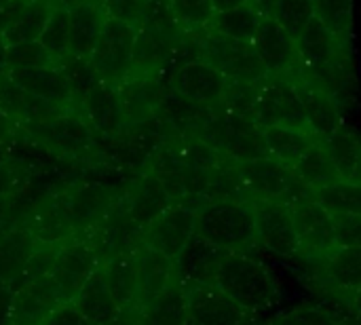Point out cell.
Segmentation results:
<instances>
[{
    "instance_id": "obj_49",
    "label": "cell",
    "mask_w": 361,
    "mask_h": 325,
    "mask_svg": "<svg viewBox=\"0 0 361 325\" xmlns=\"http://www.w3.org/2000/svg\"><path fill=\"white\" fill-rule=\"evenodd\" d=\"M57 252H59V245H44V243H38L30 262H27V269L23 273V279L19 283V288L23 286H30V283H36V281H42V279H49L53 275V266H55V258H57Z\"/></svg>"
},
{
    "instance_id": "obj_30",
    "label": "cell",
    "mask_w": 361,
    "mask_h": 325,
    "mask_svg": "<svg viewBox=\"0 0 361 325\" xmlns=\"http://www.w3.org/2000/svg\"><path fill=\"white\" fill-rule=\"evenodd\" d=\"M8 76L27 93L57 106V108H78L63 76L57 72L55 66L42 68H27V70H13Z\"/></svg>"
},
{
    "instance_id": "obj_19",
    "label": "cell",
    "mask_w": 361,
    "mask_h": 325,
    "mask_svg": "<svg viewBox=\"0 0 361 325\" xmlns=\"http://www.w3.org/2000/svg\"><path fill=\"white\" fill-rule=\"evenodd\" d=\"M123 205L131 220L144 231L173 205V199L169 197L159 176H154L152 171H142L133 176L125 186Z\"/></svg>"
},
{
    "instance_id": "obj_4",
    "label": "cell",
    "mask_w": 361,
    "mask_h": 325,
    "mask_svg": "<svg viewBox=\"0 0 361 325\" xmlns=\"http://www.w3.org/2000/svg\"><path fill=\"white\" fill-rule=\"evenodd\" d=\"M127 184L129 182L106 180L91 165H85L80 180L68 188V207L78 239H87L104 222L121 201Z\"/></svg>"
},
{
    "instance_id": "obj_24",
    "label": "cell",
    "mask_w": 361,
    "mask_h": 325,
    "mask_svg": "<svg viewBox=\"0 0 361 325\" xmlns=\"http://www.w3.org/2000/svg\"><path fill=\"white\" fill-rule=\"evenodd\" d=\"M70 108H57L25 89H21L8 72L0 76V112L6 114L19 129H25L30 125H36L40 121H47L49 116L63 112Z\"/></svg>"
},
{
    "instance_id": "obj_14",
    "label": "cell",
    "mask_w": 361,
    "mask_h": 325,
    "mask_svg": "<svg viewBox=\"0 0 361 325\" xmlns=\"http://www.w3.org/2000/svg\"><path fill=\"white\" fill-rule=\"evenodd\" d=\"M197 211L199 209L190 205L173 203L150 226L144 228V245L176 260L178 254L197 235Z\"/></svg>"
},
{
    "instance_id": "obj_34",
    "label": "cell",
    "mask_w": 361,
    "mask_h": 325,
    "mask_svg": "<svg viewBox=\"0 0 361 325\" xmlns=\"http://www.w3.org/2000/svg\"><path fill=\"white\" fill-rule=\"evenodd\" d=\"M328 157L345 182L361 184V137L360 133L347 125H341L328 140H324Z\"/></svg>"
},
{
    "instance_id": "obj_29",
    "label": "cell",
    "mask_w": 361,
    "mask_h": 325,
    "mask_svg": "<svg viewBox=\"0 0 361 325\" xmlns=\"http://www.w3.org/2000/svg\"><path fill=\"white\" fill-rule=\"evenodd\" d=\"M36 245L38 241L23 224L11 226L0 233V281L13 292L19 290V283Z\"/></svg>"
},
{
    "instance_id": "obj_5",
    "label": "cell",
    "mask_w": 361,
    "mask_h": 325,
    "mask_svg": "<svg viewBox=\"0 0 361 325\" xmlns=\"http://www.w3.org/2000/svg\"><path fill=\"white\" fill-rule=\"evenodd\" d=\"M237 167H239L245 195L254 203L273 201V203L296 205L313 197V190L296 176L294 167L269 154L245 161V163H237Z\"/></svg>"
},
{
    "instance_id": "obj_33",
    "label": "cell",
    "mask_w": 361,
    "mask_h": 325,
    "mask_svg": "<svg viewBox=\"0 0 361 325\" xmlns=\"http://www.w3.org/2000/svg\"><path fill=\"white\" fill-rule=\"evenodd\" d=\"M99 273L104 277L106 288L110 290L112 298L123 311H135L137 309V271H135V254L131 256H116L106 260L99 266Z\"/></svg>"
},
{
    "instance_id": "obj_47",
    "label": "cell",
    "mask_w": 361,
    "mask_h": 325,
    "mask_svg": "<svg viewBox=\"0 0 361 325\" xmlns=\"http://www.w3.org/2000/svg\"><path fill=\"white\" fill-rule=\"evenodd\" d=\"M55 59L53 55L38 42H19V44H8L6 51V70H27V68H42V66H53Z\"/></svg>"
},
{
    "instance_id": "obj_20",
    "label": "cell",
    "mask_w": 361,
    "mask_h": 325,
    "mask_svg": "<svg viewBox=\"0 0 361 325\" xmlns=\"http://www.w3.org/2000/svg\"><path fill=\"white\" fill-rule=\"evenodd\" d=\"M23 226L38 243L44 245H63L74 239L76 233L68 207V188L40 201L25 218Z\"/></svg>"
},
{
    "instance_id": "obj_50",
    "label": "cell",
    "mask_w": 361,
    "mask_h": 325,
    "mask_svg": "<svg viewBox=\"0 0 361 325\" xmlns=\"http://www.w3.org/2000/svg\"><path fill=\"white\" fill-rule=\"evenodd\" d=\"M110 19L125 21L135 30L144 23L150 0H99Z\"/></svg>"
},
{
    "instance_id": "obj_51",
    "label": "cell",
    "mask_w": 361,
    "mask_h": 325,
    "mask_svg": "<svg viewBox=\"0 0 361 325\" xmlns=\"http://www.w3.org/2000/svg\"><path fill=\"white\" fill-rule=\"evenodd\" d=\"M334 247H361V216L332 214Z\"/></svg>"
},
{
    "instance_id": "obj_43",
    "label": "cell",
    "mask_w": 361,
    "mask_h": 325,
    "mask_svg": "<svg viewBox=\"0 0 361 325\" xmlns=\"http://www.w3.org/2000/svg\"><path fill=\"white\" fill-rule=\"evenodd\" d=\"M258 93H260V82L226 80V89H224V95H222V102H220L218 110L233 112V114H239V116L256 121Z\"/></svg>"
},
{
    "instance_id": "obj_28",
    "label": "cell",
    "mask_w": 361,
    "mask_h": 325,
    "mask_svg": "<svg viewBox=\"0 0 361 325\" xmlns=\"http://www.w3.org/2000/svg\"><path fill=\"white\" fill-rule=\"evenodd\" d=\"M214 110L184 97L182 93L167 89L154 116L169 131V135H197L209 121Z\"/></svg>"
},
{
    "instance_id": "obj_59",
    "label": "cell",
    "mask_w": 361,
    "mask_h": 325,
    "mask_svg": "<svg viewBox=\"0 0 361 325\" xmlns=\"http://www.w3.org/2000/svg\"><path fill=\"white\" fill-rule=\"evenodd\" d=\"M6 51H8V44H6L4 36L0 34V76L8 72L6 70Z\"/></svg>"
},
{
    "instance_id": "obj_57",
    "label": "cell",
    "mask_w": 361,
    "mask_h": 325,
    "mask_svg": "<svg viewBox=\"0 0 361 325\" xmlns=\"http://www.w3.org/2000/svg\"><path fill=\"white\" fill-rule=\"evenodd\" d=\"M252 0H214V6H216V13H222V11H231V8H237L241 4H247Z\"/></svg>"
},
{
    "instance_id": "obj_42",
    "label": "cell",
    "mask_w": 361,
    "mask_h": 325,
    "mask_svg": "<svg viewBox=\"0 0 361 325\" xmlns=\"http://www.w3.org/2000/svg\"><path fill=\"white\" fill-rule=\"evenodd\" d=\"M313 197L330 211V214H347L361 216V184L338 180L330 186L317 188Z\"/></svg>"
},
{
    "instance_id": "obj_36",
    "label": "cell",
    "mask_w": 361,
    "mask_h": 325,
    "mask_svg": "<svg viewBox=\"0 0 361 325\" xmlns=\"http://www.w3.org/2000/svg\"><path fill=\"white\" fill-rule=\"evenodd\" d=\"M264 142H267L269 157L294 167L322 140H317L307 129L273 125V127H264Z\"/></svg>"
},
{
    "instance_id": "obj_13",
    "label": "cell",
    "mask_w": 361,
    "mask_h": 325,
    "mask_svg": "<svg viewBox=\"0 0 361 325\" xmlns=\"http://www.w3.org/2000/svg\"><path fill=\"white\" fill-rule=\"evenodd\" d=\"M254 51L264 63L271 76H296L300 74V57L296 38H292L273 15H262L256 36L252 40Z\"/></svg>"
},
{
    "instance_id": "obj_48",
    "label": "cell",
    "mask_w": 361,
    "mask_h": 325,
    "mask_svg": "<svg viewBox=\"0 0 361 325\" xmlns=\"http://www.w3.org/2000/svg\"><path fill=\"white\" fill-rule=\"evenodd\" d=\"M267 325H347L338 315H334L328 309L322 307H296L292 311H286L281 315H277L273 321Z\"/></svg>"
},
{
    "instance_id": "obj_6",
    "label": "cell",
    "mask_w": 361,
    "mask_h": 325,
    "mask_svg": "<svg viewBox=\"0 0 361 325\" xmlns=\"http://www.w3.org/2000/svg\"><path fill=\"white\" fill-rule=\"evenodd\" d=\"M197 135L235 163H245L269 154L264 129L254 118H245L233 112L214 110Z\"/></svg>"
},
{
    "instance_id": "obj_17",
    "label": "cell",
    "mask_w": 361,
    "mask_h": 325,
    "mask_svg": "<svg viewBox=\"0 0 361 325\" xmlns=\"http://www.w3.org/2000/svg\"><path fill=\"white\" fill-rule=\"evenodd\" d=\"M292 214L300 241V254L311 260H322L334 247L332 214L315 197L292 205Z\"/></svg>"
},
{
    "instance_id": "obj_3",
    "label": "cell",
    "mask_w": 361,
    "mask_h": 325,
    "mask_svg": "<svg viewBox=\"0 0 361 325\" xmlns=\"http://www.w3.org/2000/svg\"><path fill=\"white\" fill-rule=\"evenodd\" d=\"M19 131L34 144H38L42 150L61 161L91 163L97 154L99 135L89 127L78 108L57 112L47 121H40Z\"/></svg>"
},
{
    "instance_id": "obj_27",
    "label": "cell",
    "mask_w": 361,
    "mask_h": 325,
    "mask_svg": "<svg viewBox=\"0 0 361 325\" xmlns=\"http://www.w3.org/2000/svg\"><path fill=\"white\" fill-rule=\"evenodd\" d=\"M70 8V55L91 57L106 25V11L99 0H68Z\"/></svg>"
},
{
    "instance_id": "obj_45",
    "label": "cell",
    "mask_w": 361,
    "mask_h": 325,
    "mask_svg": "<svg viewBox=\"0 0 361 325\" xmlns=\"http://www.w3.org/2000/svg\"><path fill=\"white\" fill-rule=\"evenodd\" d=\"M271 15L292 38H298L302 30L315 19V2L313 0H277Z\"/></svg>"
},
{
    "instance_id": "obj_9",
    "label": "cell",
    "mask_w": 361,
    "mask_h": 325,
    "mask_svg": "<svg viewBox=\"0 0 361 325\" xmlns=\"http://www.w3.org/2000/svg\"><path fill=\"white\" fill-rule=\"evenodd\" d=\"M256 121L258 125L273 127V125H286L296 129H309L300 104V95L296 89L294 76H267L260 82L258 93V108H256Z\"/></svg>"
},
{
    "instance_id": "obj_35",
    "label": "cell",
    "mask_w": 361,
    "mask_h": 325,
    "mask_svg": "<svg viewBox=\"0 0 361 325\" xmlns=\"http://www.w3.org/2000/svg\"><path fill=\"white\" fill-rule=\"evenodd\" d=\"M137 325H190L184 286L173 279L163 294L140 311Z\"/></svg>"
},
{
    "instance_id": "obj_55",
    "label": "cell",
    "mask_w": 361,
    "mask_h": 325,
    "mask_svg": "<svg viewBox=\"0 0 361 325\" xmlns=\"http://www.w3.org/2000/svg\"><path fill=\"white\" fill-rule=\"evenodd\" d=\"M19 4H21V0H0V34L6 30V25L15 17Z\"/></svg>"
},
{
    "instance_id": "obj_12",
    "label": "cell",
    "mask_w": 361,
    "mask_h": 325,
    "mask_svg": "<svg viewBox=\"0 0 361 325\" xmlns=\"http://www.w3.org/2000/svg\"><path fill=\"white\" fill-rule=\"evenodd\" d=\"M99 258V266L116 256H131L144 245V231L131 220L121 201L104 218V222L87 237Z\"/></svg>"
},
{
    "instance_id": "obj_15",
    "label": "cell",
    "mask_w": 361,
    "mask_h": 325,
    "mask_svg": "<svg viewBox=\"0 0 361 325\" xmlns=\"http://www.w3.org/2000/svg\"><path fill=\"white\" fill-rule=\"evenodd\" d=\"M190 325H250L254 315L231 300L218 286H184Z\"/></svg>"
},
{
    "instance_id": "obj_53",
    "label": "cell",
    "mask_w": 361,
    "mask_h": 325,
    "mask_svg": "<svg viewBox=\"0 0 361 325\" xmlns=\"http://www.w3.org/2000/svg\"><path fill=\"white\" fill-rule=\"evenodd\" d=\"M40 325H89L74 305H59Z\"/></svg>"
},
{
    "instance_id": "obj_11",
    "label": "cell",
    "mask_w": 361,
    "mask_h": 325,
    "mask_svg": "<svg viewBox=\"0 0 361 325\" xmlns=\"http://www.w3.org/2000/svg\"><path fill=\"white\" fill-rule=\"evenodd\" d=\"M256 228H258V247L271 252L279 258L300 256V241L294 224L292 205L256 201Z\"/></svg>"
},
{
    "instance_id": "obj_21",
    "label": "cell",
    "mask_w": 361,
    "mask_h": 325,
    "mask_svg": "<svg viewBox=\"0 0 361 325\" xmlns=\"http://www.w3.org/2000/svg\"><path fill=\"white\" fill-rule=\"evenodd\" d=\"M76 106H78L80 114L85 116V121L89 123V127L99 137L118 135L127 127L123 106H121L118 87H114V85L99 82Z\"/></svg>"
},
{
    "instance_id": "obj_23",
    "label": "cell",
    "mask_w": 361,
    "mask_h": 325,
    "mask_svg": "<svg viewBox=\"0 0 361 325\" xmlns=\"http://www.w3.org/2000/svg\"><path fill=\"white\" fill-rule=\"evenodd\" d=\"M169 82L159 76H129L118 85L121 106L127 125L144 123L154 116Z\"/></svg>"
},
{
    "instance_id": "obj_8",
    "label": "cell",
    "mask_w": 361,
    "mask_h": 325,
    "mask_svg": "<svg viewBox=\"0 0 361 325\" xmlns=\"http://www.w3.org/2000/svg\"><path fill=\"white\" fill-rule=\"evenodd\" d=\"M133 44H135V27L125 21L108 17L99 34V40L89 57L102 82L118 87L131 76Z\"/></svg>"
},
{
    "instance_id": "obj_46",
    "label": "cell",
    "mask_w": 361,
    "mask_h": 325,
    "mask_svg": "<svg viewBox=\"0 0 361 325\" xmlns=\"http://www.w3.org/2000/svg\"><path fill=\"white\" fill-rule=\"evenodd\" d=\"M315 17L341 40H349L353 27V0H313Z\"/></svg>"
},
{
    "instance_id": "obj_38",
    "label": "cell",
    "mask_w": 361,
    "mask_h": 325,
    "mask_svg": "<svg viewBox=\"0 0 361 325\" xmlns=\"http://www.w3.org/2000/svg\"><path fill=\"white\" fill-rule=\"evenodd\" d=\"M260 17H262V13L252 2H247V4H241L237 8L216 13L212 23L207 25V30H212L220 36H226L231 40L252 44L256 30H258V23H260Z\"/></svg>"
},
{
    "instance_id": "obj_54",
    "label": "cell",
    "mask_w": 361,
    "mask_h": 325,
    "mask_svg": "<svg viewBox=\"0 0 361 325\" xmlns=\"http://www.w3.org/2000/svg\"><path fill=\"white\" fill-rule=\"evenodd\" d=\"M19 137V127L6 116L0 112V144H8L13 146Z\"/></svg>"
},
{
    "instance_id": "obj_2",
    "label": "cell",
    "mask_w": 361,
    "mask_h": 325,
    "mask_svg": "<svg viewBox=\"0 0 361 325\" xmlns=\"http://www.w3.org/2000/svg\"><path fill=\"white\" fill-rule=\"evenodd\" d=\"M216 286L250 315H258L279 302V286L273 273L250 254L226 252Z\"/></svg>"
},
{
    "instance_id": "obj_41",
    "label": "cell",
    "mask_w": 361,
    "mask_h": 325,
    "mask_svg": "<svg viewBox=\"0 0 361 325\" xmlns=\"http://www.w3.org/2000/svg\"><path fill=\"white\" fill-rule=\"evenodd\" d=\"M38 42L53 55L55 61L70 53V8H68V0H53L49 21L44 25Z\"/></svg>"
},
{
    "instance_id": "obj_56",
    "label": "cell",
    "mask_w": 361,
    "mask_h": 325,
    "mask_svg": "<svg viewBox=\"0 0 361 325\" xmlns=\"http://www.w3.org/2000/svg\"><path fill=\"white\" fill-rule=\"evenodd\" d=\"M347 300H349V309H351V315L355 319V325H361V290L357 294L349 296Z\"/></svg>"
},
{
    "instance_id": "obj_7",
    "label": "cell",
    "mask_w": 361,
    "mask_h": 325,
    "mask_svg": "<svg viewBox=\"0 0 361 325\" xmlns=\"http://www.w3.org/2000/svg\"><path fill=\"white\" fill-rule=\"evenodd\" d=\"M197 38L201 44V59L220 70L228 80L262 82L269 76L264 63L260 61L252 44L231 40L207 27L197 32Z\"/></svg>"
},
{
    "instance_id": "obj_44",
    "label": "cell",
    "mask_w": 361,
    "mask_h": 325,
    "mask_svg": "<svg viewBox=\"0 0 361 325\" xmlns=\"http://www.w3.org/2000/svg\"><path fill=\"white\" fill-rule=\"evenodd\" d=\"M167 2L176 23L188 34H197L205 30L216 15L214 0H167Z\"/></svg>"
},
{
    "instance_id": "obj_58",
    "label": "cell",
    "mask_w": 361,
    "mask_h": 325,
    "mask_svg": "<svg viewBox=\"0 0 361 325\" xmlns=\"http://www.w3.org/2000/svg\"><path fill=\"white\" fill-rule=\"evenodd\" d=\"M8 199L11 197H0V233L8 228Z\"/></svg>"
},
{
    "instance_id": "obj_16",
    "label": "cell",
    "mask_w": 361,
    "mask_h": 325,
    "mask_svg": "<svg viewBox=\"0 0 361 325\" xmlns=\"http://www.w3.org/2000/svg\"><path fill=\"white\" fill-rule=\"evenodd\" d=\"M296 89L300 95V104H302V112H305V121L311 129V133L317 140H328L343 123V104L341 99L328 91L326 87L317 85L315 80L296 74Z\"/></svg>"
},
{
    "instance_id": "obj_10",
    "label": "cell",
    "mask_w": 361,
    "mask_h": 325,
    "mask_svg": "<svg viewBox=\"0 0 361 325\" xmlns=\"http://www.w3.org/2000/svg\"><path fill=\"white\" fill-rule=\"evenodd\" d=\"M99 271V258L93 245L87 239H70L59 245L55 266H53V283L61 305H72L80 294L85 283Z\"/></svg>"
},
{
    "instance_id": "obj_60",
    "label": "cell",
    "mask_w": 361,
    "mask_h": 325,
    "mask_svg": "<svg viewBox=\"0 0 361 325\" xmlns=\"http://www.w3.org/2000/svg\"><path fill=\"white\" fill-rule=\"evenodd\" d=\"M13 159V146L8 144H0V163H6Z\"/></svg>"
},
{
    "instance_id": "obj_32",
    "label": "cell",
    "mask_w": 361,
    "mask_h": 325,
    "mask_svg": "<svg viewBox=\"0 0 361 325\" xmlns=\"http://www.w3.org/2000/svg\"><path fill=\"white\" fill-rule=\"evenodd\" d=\"M72 305L78 309V313L87 319L89 325H118L121 321V307L106 288L99 271L85 283V288L80 290Z\"/></svg>"
},
{
    "instance_id": "obj_1",
    "label": "cell",
    "mask_w": 361,
    "mask_h": 325,
    "mask_svg": "<svg viewBox=\"0 0 361 325\" xmlns=\"http://www.w3.org/2000/svg\"><path fill=\"white\" fill-rule=\"evenodd\" d=\"M197 237L224 250L250 254L258 247L256 205L247 199L205 201L197 211Z\"/></svg>"
},
{
    "instance_id": "obj_37",
    "label": "cell",
    "mask_w": 361,
    "mask_h": 325,
    "mask_svg": "<svg viewBox=\"0 0 361 325\" xmlns=\"http://www.w3.org/2000/svg\"><path fill=\"white\" fill-rule=\"evenodd\" d=\"M51 8H53V2L49 0H21L15 17L2 32L6 44L38 40L49 21Z\"/></svg>"
},
{
    "instance_id": "obj_31",
    "label": "cell",
    "mask_w": 361,
    "mask_h": 325,
    "mask_svg": "<svg viewBox=\"0 0 361 325\" xmlns=\"http://www.w3.org/2000/svg\"><path fill=\"white\" fill-rule=\"evenodd\" d=\"M328 286L345 298L361 290V247H332L324 258Z\"/></svg>"
},
{
    "instance_id": "obj_18",
    "label": "cell",
    "mask_w": 361,
    "mask_h": 325,
    "mask_svg": "<svg viewBox=\"0 0 361 325\" xmlns=\"http://www.w3.org/2000/svg\"><path fill=\"white\" fill-rule=\"evenodd\" d=\"M226 76L216 70L212 63H207L205 59H195L184 63L182 68H178L171 76H169V89L182 93L184 97L209 108V110H218L224 89H226Z\"/></svg>"
},
{
    "instance_id": "obj_26",
    "label": "cell",
    "mask_w": 361,
    "mask_h": 325,
    "mask_svg": "<svg viewBox=\"0 0 361 325\" xmlns=\"http://www.w3.org/2000/svg\"><path fill=\"white\" fill-rule=\"evenodd\" d=\"M137 271V309L142 311L159 294H163L176 279V262L165 254L142 245L135 252Z\"/></svg>"
},
{
    "instance_id": "obj_25",
    "label": "cell",
    "mask_w": 361,
    "mask_h": 325,
    "mask_svg": "<svg viewBox=\"0 0 361 325\" xmlns=\"http://www.w3.org/2000/svg\"><path fill=\"white\" fill-rule=\"evenodd\" d=\"M61 305L53 279L23 286L15 292L6 325H40Z\"/></svg>"
},
{
    "instance_id": "obj_52",
    "label": "cell",
    "mask_w": 361,
    "mask_h": 325,
    "mask_svg": "<svg viewBox=\"0 0 361 325\" xmlns=\"http://www.w3.org/2000/svg\"><path fill=\"white\" fill-rule=\"evenodd\" d=\"M30 173L32 171L17 159L0 163V197H13L25 184Z\"/></svg>"
},
{
    "instance_id": "obj_22",
    "label": "cell",
    "mask_w": 361,
    "mask_h": 325,
    "mask_svg": "<svg viewBox=\"0 0 361 325\" xmlns=\"http://www.w3.org/2000/svg\"><path fill=\"white\" fill-rule=\"evenodd\" d=\"M226 252L207 243L201 237H192L188 245L178 254L176 262V279L182 286H216V277L220 271V264L224 260Z\"/></svg>"
},
{
    "instance_id": "obj_40",
    "label": "cell",
    "mask_w": 361,
    "mask_h": 325,
    "mask_svg": "<svg viewBox=\"0 0 361 325\" xmlns=\"http://www.w3.org/2000/svg\"><path fill=\"white\" fill-rule=\"evenodd\" d=\"M53 66L63 76V80H66V85H68V89H70V93H72V97H74L76 104L93 87H97L102 82L89 57H78V55H70L68 53L66 57L57 59Z\"/></svg>"
},
{
    "instance_id": "obj_39",
    "label": "cell",
    "mask_w": 361,
    "mask_h": 325,
    "mask_svg": "<svg viewBox=\"0 0 361 325\" xmlns=\"http://www.w3.org/2000/svg\"><path fill=\"white\" fill-rule=\"evenodd\" d=\"M296 176L315 192L317 188L330 186L334 182H338V173L328 157V150L324 146V142H317L296 165H294Z\"/></svg>"
}]
</instances>
